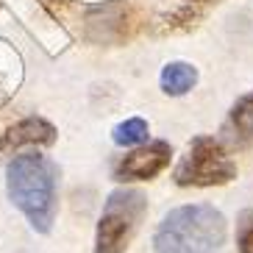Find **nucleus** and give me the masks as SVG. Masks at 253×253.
I'll return each instance as SVG.
<instances>
[{"instance_id":"1","label":"nucleus","mask_w":253,"mask_h":253,"mask_svg":"<svg viewBox=\"0 0 253 253\" xmlns=\"http://www.w3.org/2000/svg\"><path fill=\"white\" fill-rule=\"evenodd\" d=\"M228 234L225 217L209 203H186L162 220L153 248L156 253H220Z\"/></svg>"},{"instance_id":"4","label":"nucleus","mask_w":253,"mask_h":253,"mask_svg":"<svg viewBox=\"0 0 253 253\" xmlns=\"http://www.w3.org/2000/svg\"><path fill=\"white\" fill-rule=\"evenodd\" d=\"M237 178V164L214 136H195L186 156L175 167L178 186H223Z\"/></svg>"},{"instance_id":"8","label":"nucleus","mask_w":253,"mask_h":253,"mask_svg":"<svg viewBox=\"0 0 253 253\" xmlns=\"http://www.w3.org/2000/svg\"><path fill=\"white\" fill-rule=\"evenodd\" d=\"M159 84H162L164 95L181 97L198 84V70H195L192 64H186V61H170V64H164Z\"/></svg>"},{"instance_id":"3","label":"nucleus","mask_w":253,"mask_h":253,"mask_svg":"<svg viewBox=\"0 0 253 253\" xmlns=\"http://www.w3.org/2000/svg\"><path fill=\"white\" fill-rule=\"evenodd\" d=\"M148 211V198L136 189H117L109 195L97 223L95 253H126L142 217Z\"/></svg>"},{"instance_id":"7","label":"nucleus","mask_w":253,"mask_h":253,"mask_svg":"<svg viewBox=\"0 0 253 253\" xmlns=\"http://www.w3.org/2000/svg\"><path fill=\"white\" fill-rule=\"evenodd\" d=\"M56 142V128L42 117H25L8 128L0 139V156H6L11 150L23 145H53Z\"/></svg>"},{"instance_id":"10","label":"nucleus","mask_w":253,"mask_h":253,"mask_svg":"<svg viewBox=\"0 0 253 253\" xmlns=\"http://www.w3.org/2000/svg\"><path fill=\"white\" fill-rule=\"evenodd\" d=\"M112 139L123 148H131V145H139V142L148 139V123L142 117H131L126 123H120L117 128L112 131Z\"/></svg>"},{"instance_id":"11","label":"nucleus","mask_w":253,"mask_h":253,"mask_svg":"<svg viewBox=\"0 0 253 253\" xmlns=\"http://www.w3.org/2000/svg\"><path fill=\"white\" fill-rule=\"evenodd\" d=\"M239 253H253V223L242 225L239 231Z\"/></svg>"},{"instance_id":"9","label":"nucleus","mask_w":253,"mask_h":253,"mask_svg":"<svg viewBox=\"0 0 253 253\" xmlns=\"http://www.w3.org/2000/svg\"><path fill=\"white\" fill-rule=\"evenodd\" d=\"M225 131L234 142H251L253 139V92L242 95L237 103L231 106Z\"/></svg>"},{"instance_id":"6","label":"nucleus","mask_w":253,"mask_h":253,"mask_svg":"<svg viewBox=\"0 0 253 253\" xmlns=\"http://www.w3.org/2000/svg\"><path fill=\"white\" fill-rule=\"evenodd\" d=\"M172 148L167 142H150L145 148H136L134 153H128L114 170L117 181H150L170 164Z\"/></svg>"},{"instance_id":"2","label":"nucleus","mask_w":253,"mask_h":253,"mask_svg":"<svg viewBox=\"0 0 253 253\" xmlns=\"http://www.w3.org/2000/svg\"><path fill=\"white\" fill-rule=\"evenodd\" d=\"M8 198L37 231H50L56 220V164L39 153H23L8 164Z\"/></svg>"},{"instance_id":"12","label":"nucleus","mask_w":253,"mask_h":253,"mask_svg":"<svg viewBox=\"0 0 253 253\" xmlns=\"http://www.w3.org/2000/svg\"><path fill=\"white\" fill-rule=\"evenodd\" d=\"M186 3H217V0H186Z\"/></svg>"},{"instance_id":"5","label":"nucleus","mask_w":253,"mask_h":253,"mask_svg":"<svg viewBox=\"0 0 253 253\" xmlns=\"http://www.w3.org/2000/svg\"><path fill=\"white\" fill-rule=\"evenodd\" d=\"M86 37L92 42H123L134 34L136 17L128 3H109V6L89 8L86 17Z\"/></svg>"}]
</instances>
